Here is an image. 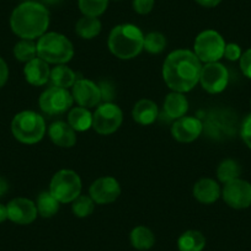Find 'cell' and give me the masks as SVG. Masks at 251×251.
I'll return each mask as SVG.
<instances>
[{"label":"cell","mask_w":251,"mask_h":251,"mask_svg":"<svg viewBox=\"0 0 251 251\" xmlns=\"http://www.w3.org/2000/svg\"><path fill=\"white\" fill-rule=\"evenodd\" d=\"M100 90H101V96H102V100L105 102H111V98H112V86L108 85L107 81H103L102 84H100Z\"/></svg>","instance_id":"cell-37"},{"label":"cell","mask_w":251,"mask_h":251,"mask_svg":"<svg viewBox=\"0 0 251 251\" xmlns=\"http://www.w3.org/2000/svg\"><path fill=\"white\" fill-rule=\"evenodd\" d=\"M166 47L165 36L158 31H153L144 36V50L151 54H159Z\"/></svg>","instance_id":"cell-31"},{"label":"cell","mask_w":251,"mask_h":251,"mask_svg":"<svg viewBox=\"0 0 251 251\" xmlns=\"http://www.w3.org/2000/svg\"><path fill=\"white\" fill-rule=\"evenodd\" d=\"M154 5H155V0H133L132 1L133 10L139 15H148L154 9Z\"/></svg>","instance_id":"cell-32"},{"label":"cell","mask_w":251,"mask_h":251,"mask_svg":"<svg viewBox=\"0 0 251 251\" xmlns=\"http://www.w3.org/2000/svg\"><path fill=\"white\" fill-rule=\"evenodd\" d=\"M110 0H78L79 10L84 16L99 18L107 10Z\"/></svg>","instance_id":"cell-29"},{"label":"cell","mask_w":251,"mask_h":251,"mask_svg":"<svg viewBox=\"0 0 251 251\" xmlns=\"http://www.w3.org/2000/svg\"><path fill=\"white\" fill-rule=\"evenodd\" d=\"M36 207H37V212L41 217L50 218V217L55 216L58 213L60 202L50 191H43L38 195Z\"/></svg>","instance_id":"cell-26"},{"label":"cell","mask_w":251,"mask_h":251,"mask_svg":"<svg viewBox=\"0 0 251 251\" xmlns=\"http://www.w3.org/2000/svg\"><path fill=\"white\" fill-rule=\"evenodd\" d=\"M73 55V43L62 33L46 32L37 40V57L48 64H67Z\"/></svg>","instance_id":"cell-4"},{"label":"cell","mask_w":251,"mask_h":251,"mask_svg":"<svg viewBox=\"0 0 251 251\" xmlns=\"http://www.w3.org/2000/svg\"><path fill=\"white\" fill-rule=\"evenodd\" d=\"M8 219L19 226H27L33 223L38 216L36 203L25 197H16L6 206Z\"/></svg>","instance_id":"cell-13"},{"label":"cell","mask_w":251,"mask_h":251,"mask_svg":"<svg viewBox=\"0 0 251 251\" xmlns=\"http://www.w3.org/2000/svg\"><path fill=\"white\" fill-rule=\"evenodd\" d=\"M240 136L248 148L251 149V113L245 117L240 127Z\"/></svg>","instance_id":"cell-35"},{"label":"cell","mask_w":251,"mask_h":251,"mask_svg":"<svg viewBox=\"0 0 251 251\" xmlns=\"http://www.w3.org/2000/svg\"><path fill=\"white\" fill-rule=\"evenodd\" d=\"M241 54H243V50H241L240 46L236 45V43H226L223 54L226 59L230 60V62H236V60L240 59Z\"/></svg>","instance_id":"cell-33"},{"label":"cell","mask_w":251,"mask_h":251,"mask_svg":"<svg viewBox=\"0 0 251 251\" xmlns=\"http://www.w3.org/2000/svg\"><path fill=\"white\" fill-rule=\"evenodd\" d=\"M50 11L37 1H24L10 16L11 31L21 40H38L50 27Z\"/></svg>","instance_id":"cell-2"},{"label":"cell","mask_w":251,"mask_h":251,"mask_svg":"<svg viewBox=\"0 0 251 251\" xmlns=\"http://www.w3.org/2000/svg\"><path fill=\"white\" fill-rule=\"evenodd\" d=\"M67 122L75 132H85L93 128V113L89 108L76 106L69 110Z\"/></svg>","instance_id":"cell-21"},{"label":"cell","mask_w":251,"mask_h":251,"mask_svg":"<svg viewBox=\"0 0 251 251\" xmlns=\"http://www.w3.org/2000/svg\"><path fill=\"white\" fill-rule=\"evenodd\" d=\"M24 75L26 81L33 86H42L50 81V64L41 59L40 57H36L35 59L25 63L24 67Z\"/></svg>","instance_id":"cell-16"},{"label":"cell","mask_w":251,"mask_h":251,"mask_svg":"<svg viewBox=\"0 0 251 251\" xmlns=\"http://www.w3.org/2000/svg\"><path fill=\"white\" fill-rule=\"evenodd\" d=\"M241 166L234 159H226L217 168V177L222 183L230 182L240 177Z\"/></svg>","instance_id":"cell-27"},{"label":"cell","mask_w":251,"mask_h":251,"mask_svg":"<svg viewBox=\"0 0 251 251\" xmlns=\"http://www.w3.org/2000/svg\"><path fill=\"white\" fill-rule=\"evenodd\" d=\"M123 113L120 106L113 102H103L93 113V128L101 136H110L121 127Z\"/></svg>","instance_id":"cell-8"},{"label":"cell","mask_w":251,"mask_h":251,"mask_svg":"<svg viewBox=\"0 0 251 251\" xmlns=\"http://www.w3.org/2000/svg\"><path fill=\"white\" fill-rule=\"evenodd\" d=\"M81 190L83 183L80 176L71 169H62L50 178L48 191L60 203H72L76 197L80 196Z\"/></svg>","instance_id":"cell-6"},{"label":"cell","mask_w":251,"mask_h":251,"mask_svg":"<svg viewBox=\"0 0 251 251\" xmlns=\"http://www.w3.org/2000/svg\"><path fill=\"white\" fill-rule=\"evenodd\" d=\"M107 46L118 59H133L144 50V35L133 24H121L111 30Z\"/></svg>","instance_id":"cell-3"},{"label":"cell","mask_w":251,"mask_h":251,"mask_svg":"<svg viewBox=\"0 0 251 251\" xmlns=\"http://www.w3.org/2000/svg\"><path fill=\"white\" fill-rule=\"evenodd\" d=\"M73 96L68 89L50 86L41 94L38 99L40 108L47 115H62L73 106Z\"/></svg>","instance_id":"cell-9"},{"label":"cell","mask_w":251,"mask_h":251,"mask_svg":"<svg viewBox=\"0 0 251 251\" xmlns=\"http://www.w3.org/2000/svg\"><path fill=\"white\" fill-rule=\"evenodd\" d=\"M195 1L203 8H216L222 3V0H195Z\"/></svg>","instance_id":"cell-38"},{"label":"cell","mask_w":251,"mask_h":251,"mask_svg":"<svg viewBox=\"0 0 251 251\" xmlns=\"http://www.w3.org/2000/svg\"><path fill=\"white\" fill-rule=\"evenodd\" d=\"M72 96L78 106L85 108L95 107L102 101L100 86L89 79H78L72 88Z\"/></svg>","instance_id":"cell-14"},{"label":"cell","mask_w":251,"mask_h":251,"mask_svg":"<svg viewBox=\"0 0 251 251\" xmlns=\"http://www.w3.org/2000/svg\"><path fill=\"white\" fill-rule=\"evenodd\" d=\"M9 191V183L4 177L0 176V199Z\"/></svg>","instance_id":"cell-39"},{"label":"cell","mask_w":251,"mask_h":251,"mask_svg":"<svg viewBox=\"0 0 251 251\" xmlns=\"http://www.w3.org/2000/svg\"><path fill=\"white\" fill-rule=\"evenodd\" d=\"M226 41L214 30H204L197 35L194 43V53L201 63L219 62L223 58Z\"/></svg>","instance_id":"cell-7"},{"label":"cell","mask_w":251,"mask_h":251,"mask_svg":"<svg viewBox=\"0 0 251 251\" xmlns=\"http://www.w3.org/2000/svg\"><path fill=\"white\" fill-rule=\"evenodd\" d=\"M203 132V123L197 117L183 116L171 126V136L180 143H191Z\"/></svg>","instance_id":"cell-15"},{"label":"cell","mask_w":251,"mask_h":251,"mask_svg":"<svg viewBox=\"0 0 251 251\" xmlns=\"http://www.w3.org/2000/svg\"><path fill=\"white\" fill-rule=\"evenodd\" d=\"M14 57L19 62L27 63L37 57V43L32 40H20L14 47Z\"/></svg>","instance_id":"cell-28"},{"label":"cell","mask_w":251,"mask_h":251,"mask_svg":"<svg viewBox=\"0 0 251 251\" xmlns=\"http://www.w3.org/2000/svg\"><path fill=\"white\" fill-rule=\"evenodd\" d=\"M47 127L45 118L35 111H21L11 121V133L23 144H36L45 137Z\"/></svg>","instance_id":"cell-5"},{"label":"cell","mask_w":251,"mask_h":251,"mask_svg":"<svg viewBox=\"0 0 251 251\" xmlns=\"http://www.w3.org/2000/svg\"><path fill=\"white\" fill-rule=\"evenodd\" d=\"M76 80H78L76 79V74L74 73L73 69L67 67L66 64H58L54 68L50 69V81L52 83L53 86L69 89L73 88Z\"/></svg>","instance_id":"cell-22"},{"label":"cell","mask_w":251,"mask_h":251,"mask_svg":"<svg viewBox=\"0 0 251 251\" xmlns=\"http://www.w3.org/2000/svg\"><path fill=\"white\" fill-rule=\"evenodd\" d=\"M121 195V185L112 176H102L94 181L89 188V196L96 204L115 202Z\"/></svg>","instance_id":"cell-12"},{"label":"cell","mask_w":251,"mask_h":251,"mask_svg":"<svg viewBox=\"0 0 251 251\" xmlns=\"http://www.w3.org/2000/svg\"><path fill=\"white\" fill-rule=\"evenodd\" d=\"M222 197L230 208H249L251 206V183L240 177L224 183Z\"/></svg>","instance_id":"cell-11"},{"label":"cell","mask_w":251,"mask_h":251,"mask_svg":"<svg viewBox=\"0 0 251 251\" xmlns=\"http://www.w3.org/2000/svg\"><path fill=\"white\" fill-rule=\"evenodd\" d=\"M9 79V67L5 60L0 57V89L3 88Z\"/></svg>","instance_id":"cell-36"},{"label":"cell","mask_w":251,"mask_h":251,"mask_svg":"<svg viewBox=\"0 0 251 251\" xmlns=\"http://www.w3.org/2000/svg\"><path fill=\"white\" fill-rule=\"evenodd\" d=\"M239 66H240L241 73L246 78L251 79V48L243 52L240 59H239Z\"/></svg>","instance_id":"cell-34"},{"label":"cell","mask_w":251,"mask_h":251,"mask_svg":"<svg viewBox=\"0 0 251 251\" xmlns=\"http://www.w3.org/2000/svg\"><path fill=\"white\" fill-rule=\"evenodd\" d=\"M159 116V108L154 101L142 99L132 108V118L141 126H149L155 122Z\"/></svg>","instance_id":"cell-19"},{"label":"cell","mask_w":251,"mask_h":251,"mask_svg":"<svg viewBox=\"0 0 251 251\" xmlns=\"http://www.w3.org/2000/svg\"><path fill=\"white\" fill-rule=\"evenodd\" d=\"M188 111V100L185 94L171 91L164 100V112L169 118L178 120L183 117Z\"/></svg>","instance_id":"cell-20"},{"label":"cell","mask_w":251,"mask_h":251,"mask_svg":"<svg viewBox=\"0 0 251 251\" xmlns=\"http://www.w3.org/2000/svg\"><path fill=\"white\" fill-rule=\"evenodd\" d=\"M101 21L99 18H91V16H83L79 19L75 24V32L83 40H93L98 37L101 32Z\"/></svg>","instance_id":"cell-25"},{"label":"cell","mask_w":251,"mask_h":251,"mask_svg":"<svg viewBox=\"0 0 251 251\" xmlns=\"http://www.w3.org/2000/svg\"><path fill=\"white\" fill-rule=\"evenodd\" d=\"M206 246V238L199 230H186L177 239L178 251H202Z\"/></svg>","instance_id":"cell-23"},{"label":"cell","mask_w":251,"mask_h":251,"mask_svg":"<svg viewBox=\"0 0 251 251\" xmlns=\"http://www.w3.org/2000/svg\"><path fill=\"white\" fill-rule=\"evenodd\" d=\"M95 204L96 203L90 196L80 195L72 202V211H73L74 216L78 217V218H86L90 214H93Z\"/></svg>","instance_id":"cell-30"},{"label":"cell","mask_w":251,"mask_h":251,"mask_svg":"<svg viewBox=\"0 0 251 251\" xmlns=\"http://www.w3.org/2000/svg\"><path fill=\"white\" fill-rule=\"evenodd\" d=\"M48 137L50 141L60 148H72L76 143V132L68 122L57 121L48 127Z\"/></svg>","instance_id":"cell-17"},{"label":"cell","mask_w":251,"mask_h":251,"mask_svg":"<svg viewBox=\"0 0 251 251\" xmlns=\"http://www.w3.org/2000/svg\"><path fill=\"white\" fill-rule=\"evenodd\" d=\"M202 63L192 50H176L165 58L163 79L171 91L186 94L200 83Z\"/></svg>","instance_id":"cell-1"},{"label":"cell","mask_w":251,"mask_h":251,"mask_svg":"<svg viewBox=\"0 0 251 251\" xmlns=\"http://www.w3.org/2000/svg\"><path fill=\"white\" fill-rule=\"evenodd\" d=\"M194 197L203 204H212L222 196V188L216 180L203 177L194 186Z\"/></svg>","instance_id":"cell-18"},{"label":"cell","mask_w":251,"mask_h":251,"mask_svg":"<svg viewBox=\"0 0 251 251\" xmlns=\"http://www.w3.org/2000/svg\"><path fill=\"white\" fill-rule=\"evenodd\" d=\"M6 219H8V208H6V206L0 203V224L5 222Z\"/></svg>","instance_id":"cell-40"},{"label":"cell","mask_w":251,"mask_h":251,"mask_svg":"<svg viewBox=\"0 0 251 251\" xmlns=\"http://www.w3.org/2000/svg\"><path fill=\"white\" fill-rule=\"evenodd\" d=\"M229 83V72L221 62L206 63L202 66L200 84L209 94H219L224 91Z\"/></svg>","instance_id":"cell-10"},{"label":"cell","mask_w":251,"mask_h":251,"mask_svg":"<svg viewBox=\"0 0 251 251\" xmlns=\"http://www.w3.org/2000/svg\"><path fill=\"white\" fill-rule=\"evenodd\" d=\"M45 1L48 4H55L58 3V1H60V0H45Z\"/></svg>","instance_id":"cell-41"},{"label":"cell","mask_w":251,"mask_h":251,"mask_svg":"<svg viewBox=\"0 0 251 251\" xmlns=\"http://www.w3.org/2000/svg\"><path fill=\"white\" fill-rule=\"evenodd\" d=\"M129 240L134 249L139 251H146L153 248L155 244V236L149 228L144 226H138L132 229Z\"/></svg>","instance_id":"cell-24"}]
</instances>
